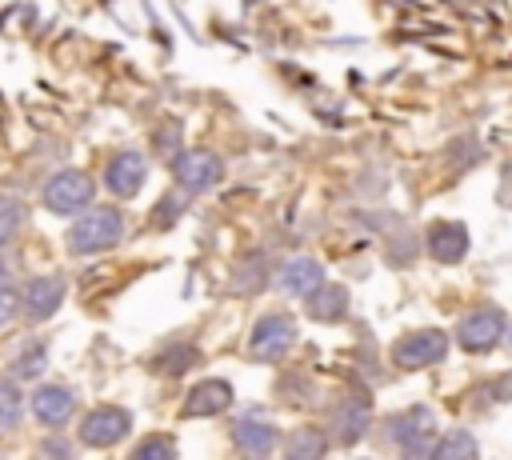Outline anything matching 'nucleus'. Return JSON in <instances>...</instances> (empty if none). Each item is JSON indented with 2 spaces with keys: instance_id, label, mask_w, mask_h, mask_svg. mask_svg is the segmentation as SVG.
Instances as JSON below:
<instances>
[{
  "instance_id": "1",
  "label": "nucleus",
  "mask_w": 512,
  "mask_h": 460,
  "mask_svg": "<svg viewBox=\"0 0 512 460\" xmlns=\"http://www.w3.org/2000/svg\"><path fill=\"white\" fill-rule=\"evenodd\" d=\"M120 236H124V216H120L116 208L100 204V208H88V212L72 224L68 248H72L76 256H92V252H108L112 244H120Z\"/></svg>"
},
{
  "instance_id": "2",
  "label": "nucleus",
  "mask_w": 512,
  "mask_h": 460,
  "mask_svg": "<svg viewBox=\"0 0 512 460\" xmlns=\"http://www.w3.org/2000/svg\"><path fill=\"white\" fill-rule=\"evenodd\" d=\"M92 180L76 168H64L56 172L48 184H44V208L56 212V216H72V212H84L92 204Z\"/></svg>"
},
{
  "instance_id": "3",
  "label": "nucleus",
  "mask_w": 512,
  "mask_h": 460,
  "mask_svg": "<svg viewBox=\"0 0 512 460\" xmlns=\"http://www.w3.org/2000/svg\"><path fill=\"white\" fill-rule=\"evenodd\" d=\"M444 352H448V336L436 332V328H420V332H408L404 340H396L392 364L404 368V372H412V368H432V364L444 360Z\"/></svg>"
},
{
  "instance_id": "4",
  "label": "nucleus",
  "mask_w": 512,
  "mask_h": 460,
  "mask_svg": "<svg viewBox=\"0 0 512 460\" xmlns=\"http://www.w3.org/2000/svg\"><path fill=\"white\" fill-rule=\"evenodd\" d=\"M172 172H176V184L196 196V192H208V188L220 184L224 160H220L216 152H208V148H192V152H180V156H176Z\"/></svg>"
},
{
  "instance_id": "5",
  "label": "nucleus",
  "mask_w": 512,
  "mask_h": 460,
  "mask_svg": "<svg viewBox=\"0 0 512 460\" xmlns=\"http://www.w3.org/2000/svg\"><path fill=\"white\" fill-rule=\"evenodd\" d=\"M504 328H508L504 312L488 304V308H476V312H468V316L460 320L456 340H460L464 352H492V348L504 340Z\"/></svg>"
},
{
  "instance_id": "6",
  "label": "nucleus",
  "mask_w": 512,
  "mask_h": 460,
  "mask_svg": "<svg viewBox=\"0 0 512 460\" xmlns=\"http://www.w3.org/2000/svg\"><path fill=\"white\" fill-rule=\"evenodd\" d=\"M292 344H296V320L284 316V312H268V316L256 320L252 340H248V352L256 360H280Z\"/></svg>"
},
{
  "instance_id": "7",
  "label": "nucleus",
  "mask_w": 512,
  "mask_h": 460,
  "mask_svg": "<svg viewBox=\"0 0 512 460\" xmlns=\"http://www.w3.org/2000/svg\"><path fill=\"white\" fill-rule=\"evenodd\" d=\"M128 428H132V416H128L124 408L100 404V408H92V412L84 416V424H80V444H88V448H112V444H120V440L128 436Z\"/></svg>"
},
{
  "instance_id": "8",
  "label": "nucleus",
  "mask_w": 512,
  "mask_h": 460,
  "mask_svg": "<svg viewBox=\"0 0 512 460\" xmlns=\"http://www.w3.org/2000/svg\"><path fill=\"white\" fill-rule=\"evenodd\" d=\"M432 432H436V420H432V412L428 408H408V412H400V416H392L388 420V440L400 448V452H408V456H424L432 444Z\"/></svg>"
},
{
  "instance_id": "9",
  "label": "nucleus",
  "mask_w": 512,
  "mask_h": 460,
  "mask_svg": "<svg viewBox=\"0 0 512 460\" xmlns=\"http://www.w3.org/2000/svg\"><path fill=\"white\" fill-rule=\"evenodd\" d=\"M144 176H148V164H144V156L132 152V148L116 152V156L108 160V168H104V184H108V192L120 196V200L136 196V192L144 188Z\"/></svg>"
},
{
  "instance_id": "10",
  "label": "nucleus",
  "mask_w": 512,
  "mask_h": 460,
  "mask_svg": "<svg viewBox=\"0 0 512 460\" xmlns=\"http://www.w3.org/2000/svg\"><path fill=\"white\" fill-rule=\"evenodd\" d=\"M64 300V280L60 276H32L24 284V312L28 320H48Z\"/></svg>"
},
{
  "instance_id": "11",
  "label": "nucleus",
  "mask_w": 512,
  "mask_h": 460,
  "mask_svg": "<svg viewBox=\"0 0 512 460\" xmlns=\"http://www.w3.org/2000/svg\"><path fill=\"white\" fill-rule=\"evenodd\" d=\"M76 412V396H72V388H64V384H44V388H36L32 392V416L40 420V424H64L68 416Z\"/></svg>"
},
{
  "instance_id": "12",
  "label": "nucleus",
  "mask_w": 512,
  "mask_h": 460,
  "mask_svg": "<svg viewBox=\"0 0 512 460\" xmlns=\"http://www.w3.org/2000/svg\"><path fill=\"white\" fill-rule=\"evenodd\" d=\"M228 404H232V384H228V380H200V384L188 392L180 416H216V412H224Z\"/></svg>"
},
{
  "instance_id": "13",
  "label": "nucleus",
  "mask_w": 512,
  "mask_h": 460,
  "mask_svg": "<svg viewBox=\"0 0 512 460\" xmlns=\"http://www.w3.org/2000/svg\"><path fill=\"white\" fill-rule=\"evenodd\" d=\"M428 252L440 260V264H456V260H464V252H468V228L464 224H448V220H440V224H432V232H428Z\"/></svg>"
},
{
  "instance_id": "14",
  "label": "nucleus",
  "mask_w": 512,
  "mask_h": 460,
  "mask_svg": "<svg viewBox=\"0 0 512 460\" xmlns=\"http://www.w3.org/2000/svg\"><path fill=\"white\" fill-rule=\"evenodd\" d=\"M324 280V268H320V260H312V256H292L284 268H280V288L284 292H292V296H308L316 284Z\"/></svg>"
},
{
  "instance_id": "15",
  "label": "nucleus",
  "mask_w": 512,
  "mask_h": 460,
  "mask_svg": "<svg viewBox=\"0 0 512 460\" xmlns=\"http://www.w3.org/2000/svg\"><path fill=\"white\" fill-rule=\"evenodd\" d=\"M232 440H236V448H240L244 456H264V452H272V444H276V428H272L268 420H260V416H244V420H236Z\"/></svg>"
},
{
  "instance_id": "16",
  "label": "nucleus",
  "mask_w": 512,
  "mask_h": 460,
  "mask_svg": "<svg viewBox=\"0 0 512 460\" xmlns=\"http://www.w3.org/2000/svg\"><path fill=\"white\" fill-rule=\"evenodd\" d=\"M368 420H372L368 400H344V404L332 412V432H336L340 444H356V440L364 436Z\"/></svg>"
},
{
  "instance_id": "17",
  "label": "nucleus",
  "mask_w": 512,
  "mask_h": 460,
  "mask_svg": "<svg viewBox=\"0 0 512 460\" xmlns=\"http://www.w3.org/2000/svg\"><path fill=\"white\" fill-rule=\"evenodd\" d=\"M344 312H348V292H344L340 284H324V280H320V284L308 292V316H312V320H324V324H328V320H340Z\"/></svg>"
},
{
  "instance_id": "18",
  "label": "nucleus",
  "mask_w": 512,
  "mask_h": 460,
  "mask_svg": "<svg viewBox=\"0 0 512 460\" xmlns=\"http://www.w3.org/2000/svg\"><path fill=\"white\" fill-rule=\"evenodd\" d=\"M428 456H436V460H472L476 456V440H472V432H448L444 440H436L428 448Z\"/></svg>"
},
{
  "instance_id": "19",
  "label": "nucleus",
  "mask_w": 512,
  "mask_h": 460,
  "mask_svg": "<svg viewBox=\"0 0 512 460\" xmlns=\"http://www.w3.org/2000/svg\"><path fill=\"white\" fill-rule=\"evenodd\" d=\"M24 416V396L12 380H0V428H16Z\"/></svg>"
},
{
  "instance_id": "20",
  "label": "nucleus",
  "mask_w": 512,
  "mask_h": 460,
  "mask_svg": "<svg viewBox=\"0 0 512 460\" xmlns=\"http://www.w3.org/2000/svg\"><path fill=\"white\" fill-rule=\"evenodd\" d=\"M24 228V204L12 196H0V244H12Z\"/></svg>"
},
{
  "instance_id": "21",
  "label": "nucleus",
  "mask_w": 512,
  "mask_h": 460,
  "mask_svg": "<svg viewBox=\"0 0 512 460\" xmlns=\"http://www.w3.org/2000/svg\"><path fill=\"white\" fill-rule=\"evenodd\" d=\"M320 452H324L320 428H300L296 436H288V456H292V460H312V456H320Z\"/></svg>"
},
{
  "instance_id": "22",
  "label": "nucleus",
  "mask_w": 512,
  "mask_h": 460,
  "mask_svg": "<svg viewBox=\"0 0 512 460\" xmlns=\"http://www.w3.org/2000/svg\"><path fill=\"white\" fill-rule=\"evenodd\" d=\"M44 360H48V356H44V344L28 348V352L16 360V376H24V380H28V376H40V372H44Z\"/></svg>"
},
{
  "instance_id": "23",
  "label": "nucleus",
  "mask_w": 512,
  "mask_h": 460,
  "mask_svg": "<svg viewBox=\"0 0 512 460\" xmlns=\"http://www.w3.org/2000/svg\"><path fill=\"white\" fill-rule=\"evenodd\" d=\"M136 456H140V460H148V456H176V444H172V440L152 436V440H144V444L136 448Z\"/></svg>"
},
{
  "instance_id": "24",
  "label": "nucleus",
  "mask_w": 512,
  "mask_h": 460,
  "mask_svg": "<svg viewBox=\"0 0 512 460\" xmlns=\"http://www.w3.org/2000/svg\"><path fill=\"white\" fill-rule=\"evenodd\" d=\"M16 308H20V300H16V292L0 284V324H8V320L16 316Z\"/></svg>"
}]
</instances>
